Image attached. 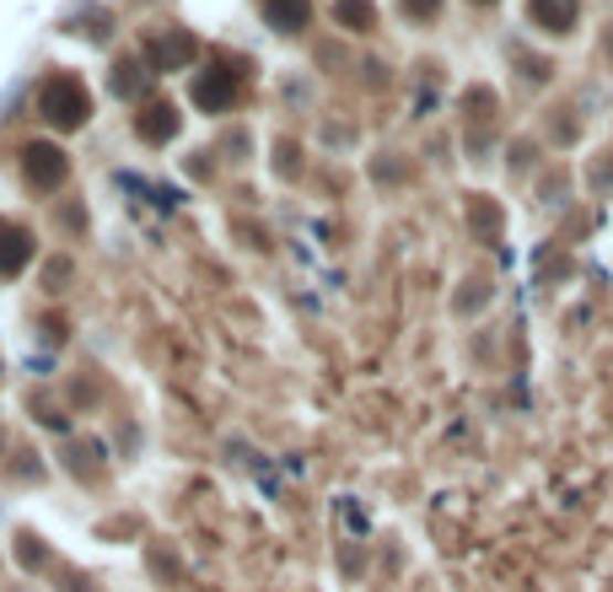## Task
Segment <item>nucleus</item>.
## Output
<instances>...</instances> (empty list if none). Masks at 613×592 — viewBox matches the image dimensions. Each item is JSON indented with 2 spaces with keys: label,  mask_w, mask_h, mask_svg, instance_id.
Returning a JSON list of instances; mask_svg holds the SVG:
<instances>
[{
  "label": "nucleus",
  "mask_w": 613,
  "mask_h": 592,
  "mask_svg": "<svg viewBox=\"0 0 613 592\" xmlns=\"http://www.w3.org/2000/svg\"><path fill=\"white\" fill-rule=\"evenodd\" d=\"M65 172H71V162H65V151H60V146H28V178H33V183L54 189Z\"/></svg>",
  "instance_id": "5"
},
{
  "label": "nucleus",
  "mask_w": 613,
  "mask_h": 592,
  "mask_svg": "<svg viewBox=\"0 0 613 592\" xmlns=\"http://www.w3.org/2000/svg\"><path fill=\"white\" fill-rule=\"evenodd\" d=\"M39 114L54 129H76V125H86V114H92V97H86V86L76 82V76H49V82L39 86Z\"/></svg>",
  "instance_id": "1"
},
{
  "label": "nucleus",
  "mask_w": 613,
  "mask_h": 592,
  "mask_svg": "<svg viewBox=\"0 0 613 592\" xmlns=\"http://www.w3.org/2000/svg\"><path fill=\"white\" fill-rule=\"evenodd\" d=\"M140 86H146V71H140V65H119V71H114V92H119V97H135Z\"/></svg>",
  "instance_id": "10"
},
{
  "label": "nucleus",
  "mask_w": 613,
  "mask_h": 592,
  "mask_svg": "<svg viewBox=\"0 0 613 592\" xmlns=\"http://www.w3.org/2000/svg\"><path fill=\"white\" fill-rule=\"evenodd\" d=\"M135 135L146 140V146H162L178 135V108L172 103H151L146 114H135Z\"/></svg>",
  "instance_id": "3"
},
{
  "label": "nucleus",
  "mask_w": 613,
  "mask_h": 592,
  "mask_svg": "<svg viewBox=\"0 0 613 592\" xmlns=\"http://www.w3.org/2000/svg\"><path fill=\"white\" fill-rule=\"evenodd\" d=\"M151 54H157V65H162V71H178V65H189V60L200 54V43L189 39V33H172V39H157Z\"/></svg>",
  "instance_id": "6"
},
{
  "label": "nucleus",
  "mask_w": 613,
  "mask_h": 592,
  "mask_svg": "<svg viewBox=\"0 0 613 592\" xmlns=\"http://www.w3.org/2000/svg\"><path fill=\"white\" fill-rule=\"evenodd\" d=\"M404 11H409V17H436V11H442V0H404Z\"/></svg>",
  "instance_id": "11"
},
{
  "label": "nucleus",
  "mask_w": 613,
  "mask_h": 592,
  "mask_svg": "<svg viewBox=\"0 0 613 592\" xmlns=\"http://www.w3.org/2000/svg\"><path fill=\"white\" fill-rule=\"evenodd\" d=\"M28 258H33V243H28V232H0V275H17Z\"/></svg>",
  "instance_id": "8"
},
{
  "label": "nucleus",
  "mask_w": 613,
  "mask_h": 592,
  "mask_svg": "<svg viewBox=\"0 0 613 592\" xmlns=\"http://www.w3.org/2000/svg\"><path fill=\"white\" fill-rule=\"evenodd\" d=\"M264 17H269V28L296 33V28H307V0H264Z\"/></svg>",
  "instance_id": "7"
},
{
  "label": "nucleus",
  "mask_w": 613,
  "mask_h": 592,
  "mask_svg": "<svg viewBox=\"0 0 613 592\" xmlns=\"http://www.w3.org/2000/svg\"><path fill=\"white\" fill-rule=\"evenodd\" d=\"M194 103H200V108H210V114L232 108V103H237V76H232V71H210V76H200V86H194Z\"/></svg>",
  "instance_id": "4"
},
{
  "label": "nucleus",
  "mask_w": 613,
  "mask_h": 592,
  "mask_svg": "<svg viewBox=\"0 0 613 592\" xmlns=\"http://www.w3.org/2000/svg\"><path fill=\"white\" fill-rule=\"evenodd\" d=\"M528 17L543 33H571L575 17H581V0H528Z\"/></svg>",
  "instance_id": "2"
},
{
  "label": "nucleus",
  "mask_w": 613,
  "mask_h": 592,
  "mask_svg": "<svg viewBox=\"0 0 613 592\" xmlns=\"http://www.w3.org/2000/svg\"><path fill=\"white\" fill-rule=\"evenodd\" d=\"M334 17H339V28L367 33L371 22H377V6H371V0H339V6H334Z\"/></svg>",
  "instance_id": "9"
}]
</instances>
